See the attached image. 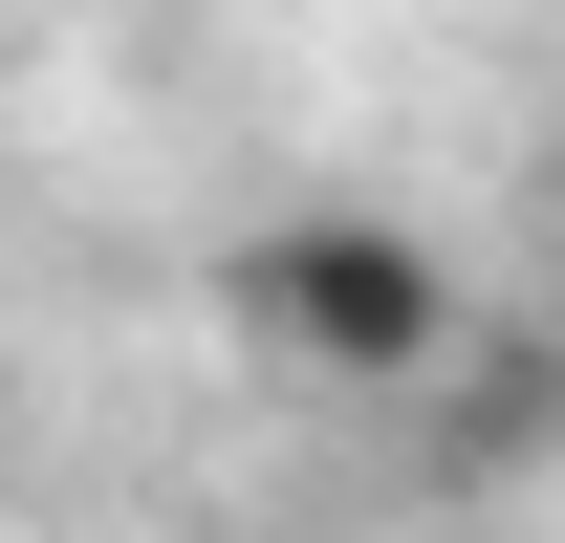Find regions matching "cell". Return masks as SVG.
Returning a JSON list of instances; mask_svg holds the SVG:
<instances>
[{
	"instance_id": "cell-1",
	"label": "cell",
	"mask_w": 565,
	"mask_h": 543,
	"mask_svg": "<svg viewBox=\"0 0 565 543\" xmlns=\"http://www.w3.org/2000/svg\"><path fill=\"white\" fill-rule=\"evenodd\" d=\"M239 327L282 348V370H305V392H435V370H457V262H435L414 217H262V239H239Z\"/></svg>"
},
{
	"instance_id": "cell-2",
	"label": "cell",
	"mask_w": 565,
	"mask_h": 543,
	"mask_svg": "<svg viewBox=\"0 0 565 543\" xmlns=\"http://www.w3.org/2000/svg\"><path fill=\"white\" fill-rule=\"evenodd\" d=\"M544 239H565V152H544Z\"/></svg>"
}]
</instances>
